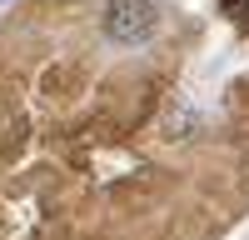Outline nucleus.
Returning <instances> with one entry per match:
<instances>
[{
    "mask_svg": "<svg viewBox=\"0 0 249 240\" xmlns=\"http://www.w3.org/2000/svg\"><path fill=\"white\" fill-rule=\"evenodd\" d=\"M160 25L155 0H105V35L115 45H144Z\"/></svg>",
    "mask_w": 249,
    "mask_h": 240,
    "instance_id": "1",
    "label": "nucleus"
},
{
    "mask_svg": "<svg viewBox=\"0 0 249 240\" xmlns=\"http://www.w3.org/2000/svg\"><path fill=\"white\" fill-rule=\"evenodd\" d=\"M0 5H5V0H0Z\"/></svg>",
    "mask_w": 249,
    "mask_h": 240,
    "instance_id": "2",
    "label": "nucleus"
}]
</instances>
